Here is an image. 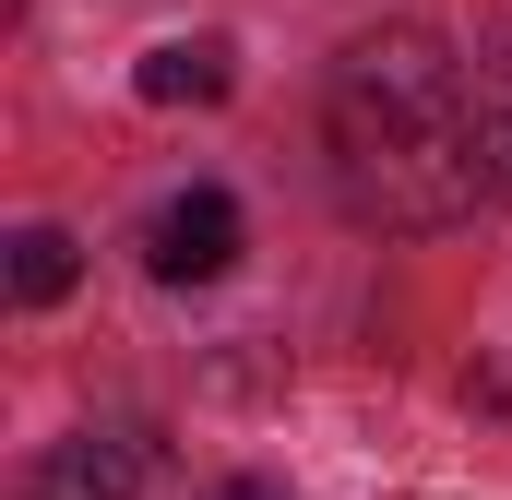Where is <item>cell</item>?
<instances>
[{
	"mask_svg": "<svg viewBox=\"0 0 512 500\" xmlns=\"http://www.w3.org/2000/svg\"><path fill=\"white\" fill-rule=\"evenodd\" d=\"M227 84H239L227 36H167V48L143 60V96H155V108H215Z\"/></svg>",
	"mask_w": 512,
	"mask_h": 500,
	"instance_id": "obj_4",
	"label": "cell"
},
{
	"mask_svg": "<svg viewBox=\"0 0 512 500\" xmlns=\"http://www.w3.org/2000/svg\"><path fill=\"white\" fill-rule=\"evenodd\" d=\"M477 167H489V191H512V60L477 84Z\"/></svg>",
	"mask_w": 512,
	"mask_h": 500,
	"instance_id": "obj_6",
	"label": "cell"
},
{
	"mask_svg": "<svg viewBox=\"0 0 512 500\" xmlns=\"http://www.w3.org/2000/svg\"><path fill=\"white\" fill-rule=\"evenodd\" d=\"M322 143H334V191L370 215V227H453L489 167H477V96H465V60L417 24L358 36L322 84Z\"/></svg>",
	"mask_w": 512,
	"mask_h": 500,
	"instance_id": "obj_1",
	"label": "cell"
},
{
	"mask_svg": "<svg viewBox=\"0 0 512 500\" xmlns=\"http://www.w3.org/2000/svg\"><path fill=\"white\" fill-rule=\"evenodd\" d=\"M131 489H143V453L108 441V429L48 441V453H36V477H24V500H131Z\"/></svg>",
	"mask_w": 512,
	"mask_h": 500,
	"instance_id": "obj_3",
	"label": "cell"
},
{
	"mask_svg": "<svg viewBox=\"0 0 512 500\" xmlns=\"http://www.w3.org/2000/svg\"><path fill=\"white\" fill-rule=\"evenodd\" d=\"M72 274H84V262H72L60 227H24V239H12V298H24V310H60V298H72Z\"/></svg>",
	"mask_w": 512,
	"mask_h": 500,
	"instance_id": "obj_5",
	"label": "cell"
},
{
	"mask_svg": "<svg viewBox=\"0 0 512 500\" xmlns=\"http://www.w3.org/2000/svg\"><path fill=\"white\" fill-rule=\"evenodd\" d=\"M143 274H155V286H215V274H239V203H227V191H167V203L143 215Z\"/></svg>",
	"mask_w": 512,
	"mask_h": 500,
	"instance_id": "obj_2",
	"label": "cell"
},
{
	"mask_svg": "<svg viewBox=\"0 0 512 500\" xmlns=\"http://www.w3.org/2000/svg\"><path fill=\"white\" fill-rule=\"evenodd\" d=\"M215 500H286V489H262V477H227V489H215Z\"/></svg>",
	"mask_w": 512,
	"mask_h": 500,
	"instance_id": "obj_7",
	"label": "cell"
}]
</instances>
